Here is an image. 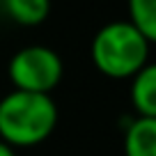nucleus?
Wrapping results in <instances>:
<instances>
[{"instance_id":"7ed1b4c3","label":"nucleus","mask_w":156,"mask_h":156,"mask_svg":"<svg viewBox=\"0 0 156 156\" xmlns=\"http://www.w3.org/2000/svg\"><path fill=\"white\" fill-rule=\"evenodd\" d=\"M7 73L14 90L34 94H51L64 73L62 58L53 48L41 44L23 46L12 55Z\"/></svg>"},{"instance_id":"0eeeda50","label":"nucleus","mask_w":156,"mask_h":156,"mask_svg":"<svg viewBox=\"0 0 156 156\" xmlns=\"http://www.w3.org/2000/svg\"><path fill=\"white\" fill-rule=\"evenodd\" d=\"M129 23L138 28L149 41L156 39V0H126Z\"/></svg>"},{"instance_id":"6e6552de","label":"nucleus","mask_w":156,"mask_h":156,"mask_svg":"<svg viewBox=\"0 0 156 156\" xmlns=\"http://www.w3.org/2000/svg\"><path fill=\"white\" fill-rule=\"evenodd\" d=\"M0 156H16V149H12L9 145H5L0 140Z\"/></svg>"},{"instance_id":"20e7f679","label":"nucleus","mask_w":156,"mask_h":156,"mask_svg":"<svg viewBox=\"0 0 156 156\" xmlns=\"http://www.w3.org/2000/svg\"><path fill=\"white\" fill-rule=\"evenodd\" d=\"M131 106L136 117H151L156 119V67L145 64L136 76H131Z\"/></svg>"},{"instance_id":"423d86ee","label":"nucleus","mask_w":156,"mask_h":156,"mask_svg":"<svg viewBox=\"0 0 156 156\" xmlns=\"http://www.w3.org/2000/svg\"><path fill=\"white\" fill-rule=\"evenodd\" d=\"M9 19L19 25H39L51 14V0H2Z\"/></svg>"},{"instance_id":"f03ea898","label":"nucleus","mask_w":156,"mask_h":156,"mask_svg":"<svg viewBox=\"0 0 156 156\" xmlns=\"http://www.w3.org/2000/svg\"><path fill=\"white\" fill-rule=\"evenodd\" d=\"M151 41L129 21H110L92 37V62L108 78H131L149 64Z\"/></svg>"},{"instance_id":"39448f33","label":"nucleus","mask_w":156,"mask_h":156,"mask_svg":"<svg viewBox=\"0 0 156 156\" xmlns=\"http://www.w3.org/2000/svg\"><path fill=\"white\" fill-rule=\"evenodd\" d=\"M124 156H156V119L133 117L124 126Z\"/></svg>"},{"instance_id":"f257e3e1","label":"nucleus","mask_w":156,"mask_h":156,"mask_svg":"<svg viewBox=\"0 0 156 156\" xmlns=\"http://www.w3.org/2000/svg\"><path fill=\"white\" fill-rule=\"evenodd\" d=\"M58 124V106L51 94L12 90L0 99V140L16 147L41 145Z\"/></svg>"}]
</instances>
